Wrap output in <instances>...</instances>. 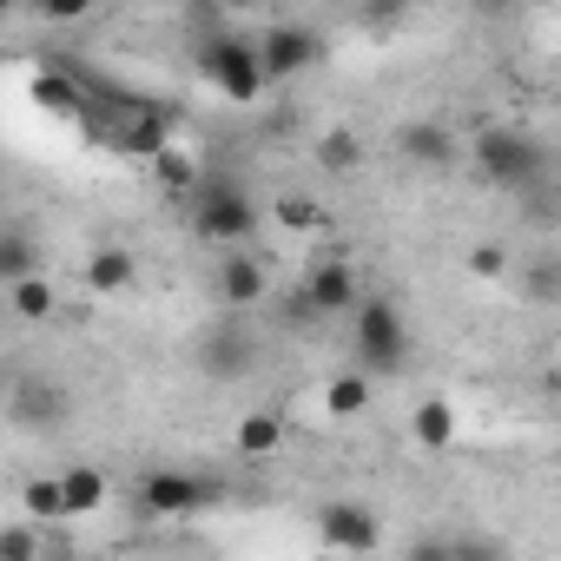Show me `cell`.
<instances>
[{
	"instance_id": "1",
	"label": "cell",
	"mask_w": 561,
	"mask_h": 561,
	"mask_svg": "<svg viewBox=\"0 0 561 561\" xmlns=\"http://www.w3.org/2000/svg\"><path fill=\"white\" fill-rule=\"evenodd\" d=\"M172 126H179V106L152 100V93H126V87H93V113H87V133L106 146V152H126V159H165L172 152Z\"/></svg>"
},
{
	"instance_id": "2",
	"label": "cell",
	"mask_w": 561,
	"mask_h": 561,
	"mask_svg": "<svg viewBox=\"0 0 561 561\" xmlns=\"http://www.w3.org/2000/svg\"><path fill=\"white\" fill-rule=\"evenodd\" d=\"M198 27H205V41H198V73L225 93V100H238V106H251L271 80H264V60H257V41L251 34H231L218 14H198Z\"/></svg>"
},
{
	"instance_id": "3",
	"label": "cell",
	"mask_w": 561,
	"mask_h": 561,
	"mask_svg": "<svg viewBox=\"0 0 561 561\" xmlns=\"http://www.w3.org/2000/svg\"><path fill=\"white\" fill-rule=\"evenodd\" d=\"M192 211H185V225H192V238H205V244H244L257 225H264V205L231 179V172H205V185L185 198Z\"/></svg>"
},
{
	"instance_id": "4",
	"label": "cell",
	"mask_w": 561,
	"mask_h": 561,
	"mask_svg": "<svg viewBox=\"0 0 561 561\" xmlns=\"http://www.w3.org/2000/svg\"><path fill=\"white\" fill-rule=\"evenodd\" d=\"M476 172L502 192H535L548 179V146L528 133V126H482L476 146H469Z\"/></svg>"
},
{
	"instance_id": "5",
	"label": "cell",
	"mask_w": 561,
	"mask_h": 561,
	"mask_svg": "<svg viewBox=\"0 0 561 561\" xmlns=\"http://www.w3.org/2000/svg\"><path fill=\"white\" fill-rule=\"evenodd\" d=\"M351 344H357L364 377H403L410 364V324L390 298H364V311L351 318Z\"/></svg>"
},
{
	"instance_id": "6",
	"label": "cell",
	"mask_w": 561,
	"mask_h": 561,
	"mask_svg": "<svg viewBox=\"0 0 561 561\" xmlns=\"http://www.w3.org/2000/svg\"><path fill=\"white\" fill-rule=\"evenodd\" d=\"M225 495L218 476H198V469H152L139 476V508L159 515V522H179V515H198Z\"/></svg>"
},
{
	"instance_id": "7",
	"label": "cell",
	"mask_w": 561,
	"mask_h": 561,
	"mask_svg": "<svg viewBox=\"0 0 561 561\" xmlns=\"http://www.w3.org/2000/svg\"><path fill=\"white\" fill-rule=\"evenodd\" d=\"M257 60H264V80L271 87H285V80H298V73H311L324 60V34L305 27V21H271L257 34Z\"/></svg>"
},
{
	"instance_id": "8",
	"label": "cell",
	"mask_w": 561,
	"mask_h": 561,
	"mask_svg": "<svg viewBox=\"0 0 561 561\" xmlns=\"http://www.w3.org/2000/svg\"><path fill=\"white\" fill-rule=\"evenodd\" d=\"M211 298L225 305V318L257 311V305L271 298V264L251 257V251H225V257L211 264Z\"/></svg>"
},
{
	"instance_id": "9",
	"label": "cell",
	"mask_w": 561,
	"mask_h": 561,
	"mask_svg": "<svg viewBox=\"0 0 561 561\" xmlns=\"http://www.w3.org/2000/svg\"><path fill=\"white\" fill-rule=\"evenodd\" d=\"M298 291L311 298L318 318H357L364 311V285H357V264L351 257H311Z\"/></svg>"
},
{
	"instance_id": "10",
	"label": "cell",
	"mask_w": 561,
	"mask_h": 561,
	"mask_svg": "<svg viewBox=\"0 0 561 561\" xmlns=\"http://www.w3.org/2000/svg\"><path fill=\"white\" fill-rule=\"evenodd\" d=\"M205 370L218 377V383H238V377H251L257 370V331L244 324V318H218L211 331H205Z\"/></svg>"
},
{
	"instance_id": "11",
	"label": "cell",
	"mask_w": 561,
	"mask_h": 561,
	"mask_svg": "<svg viewBox=\"0 0 561 561\" xmlns=\"http://www.w3.org/2000/svg\"><path fill=\"white\" fill-rule=\"evenodd\" d=\"M318 541L337 548V554H377L383 522H377V508H364V502H324V508H318Z\"/></svg>"
},
{
	"instance_id": "12",
	"label": "cell",
	"mask_w": 561,
	"mask_h": 561,
	"mask_svg": "<svg viewBox=\"0 0 561 561\" xmlns=\"http://www.w3.org/2000/svg\"><path fill=\"white\" fill-rule=\"evenodd\" d=\"M34 106H47V113L87 126V113H93V87H87L73 67H41V73H34Z\"/></svg>"
},
{
	"instance_id": "13",
	"label": "cell",
	"mask_w": 561,
	"mask_h": 561,
	"mask_svg": "<svg viewBox=\"0 0 561 561\" xmlns=\"http://www.w3.org/2000/svg\"><path fill=\"white\" fill-rule=\"evenodd\" d=\"M397 152H403L410 165H423V172H449V165H456V139H449V126H436V119H410V126L397 133Z\"/></svg>"
},
{
	"instance_id": "14",
	"label": "cell",
	"mask_w": 561,
	"mask_h": 561,
	"mask_svg": "<svg viewBox=\"0 0 561 561\" xmlns=\"http://www.w3.org/2000/svg\"><path fill=\"white\" fill-rule=\"evenodd\" d=\"M60 495H67V522L100 515V508H106V469H93V462L60 469Z\"/></svg>"
},
{
	"instance_id": "15",
	"label": "cell",
	"mask_w": 561,
	"mask_h": 561,
	"mask_svg": "<svg viewBox=\"0 0 561 561\" xmlns=\"http://www.w3.org/2000/svg\"><path fill=\"white\" fill-rule=\"evenodd\" d=\"M34 277H47L41 271V244L21 231V225H8V231H0V285H34Z\"/></svg>"
},
{
	"instance_id": "16",
	"label": "cell",
	"mask_w": 561,
	"mask_h": 561,
	"mask_svg": "<svg viewBox=\"0 0 561 561\" xmlns=\"http://www.w3.org/2000/svg\"><path fill=\"white\" fill-rule=\"evenodd\" d=\"M370 397H377V377H364V370H337V377L324 383V416H331V423H351V416L370 410Z\"/></svg>"
},
{
	"instance_id": "17",
	"label": "cell",
	"mask_w": 561,
	"mask_h": 561,
	"mask_svg": "<svg viewBox=\"0 0 561 561\" xmlns=\"http://www.w3.org/2000/svg\"><path fill=\"white\" fill-rule=\"evenodd\" d=\"M21 508H27V522H41V528H67L60 476H27V482H21Z\"/></svg>"
},
{
	"instance_id": "18",
	"label": "cell",
	"mask_w": 561,
	"mask_h": 561,
	"mask_svg": "<svg viewBox=\"0 0 561 561\" xmlns=\"http://www.w3.org/2000/svg\"><path fill=\"white\" fill-rule=\"evenodd\" d=\"M133 271H139V264H133L126 244H100V251L87 257V285H93V291H126Z\"/></svg>"
},
{
	"instance_id": "19",
	"label": "cell",
	"mask_w": 561,
	"mask_h": 561,
	"mask_svg": "<svg viewBox=\"0 0 561 561\" xmlns=\"http://www.w3.org/2000/svg\"><path fill=\"white\" fill-rule=\"evenodd\" d=\"M60 410H67V397H60L54 383H21V390H14V423H27V430L60 423Z\"/></svg>"
},
{
	"instance_id": "20",
	"label": "cell",
	"mask_w": 561,
	"mask_h": 561,
	"mask_svg": "<svg viewBox=\"0 0 561 561\" xmlns=\"http://www.w3.org/2000/svg\"><path fill=\"white\" fill-rule=\"evenodd\" d=\"M318 165H324V172H337V179H344V172H357V165H364V139H357L351 126L318 133Z\"/></svg>"
},
{
	"instance_id": "21",
	"label": "cell",
	"mask_w": 561,
	"mask_h": 561,
	"mask_svg": "<svg viewBox=\"0 0 561 561\" xmlns=\"http://www.w3.org/2000/svg\"><path fill=\"white\" fill-rule=\"evenodd\" d=\"M410 436H416L423 449H443V443H456V410H449L443 397L416 403V416H410Z\"/></svg>"
},
{
	"instance_id": "22",
	"label": "cell",
	"mask_w": 561,
	"mask_h": 561,
	"mask_svg": "<svg viewBox=\"0 0 561 561\" xmlns=\"http://www.w3.org/2000/svg\"><path fill=\"white\" fill-rule=\"evenodd\" d=\"M0 561H54V541L41 522H14L0 528Z\"/></svg>"
},
{
	"instance_id": "23",
	"label": "cell",
	"mask_w": 561,
	"mask_h": 561,
	"mask_svg": "<svg viewBox=\"0 0 561 561\" xmlns=\"http://www.w3.org/2000/svg\"><path fill=\"white\" fill-rule=\"evenodd\" d=\"M8 311H14L21 324H47V318L60 311V298H54V277H34V285H14V291H8Z\"/></svg>"
},
{
	"instance_id": "24",
	"label": "cell",
	"mask_w": 561,
	"mask_h": 561,
	"mask_svg": "<svg viewBox=\"0 0 561 561\" xmlns=\"http://www.w3.org/2000/svg\"><path fill=\"white\" fill-rule=\"evenodd\" d=\"M277 443H285V416H277V410H251V416L238 423V449H244V456H271Z\"/></svg>"
},
{
	"instance_id": "25",
	"label": "cell",
	"mask_w": 561,
	"mask_h": 561,
	"mask_svg": "<svg viewBox=\"0 0 561 561\" xmlns=\"http://www.w3.org/2000/svg\"><path fill=\"white\" fill-rule=\"evenodd\" d=\"M271 218L285 225V231H324V205H318V198H305V192L277 198V205H271Z\"/></svg>"
},
{
	"instance_id": "26",
	"label": "cell",
	"mask_w": 561,
	"mask_h": 561,
	"mask_svg": "<svg viewBox=\"0 0 561 561\" xmlns=\"http://www.w3.org/2000/svg\"><path fill=\"white\" fill-rule=\"evenodd\" d=\"M403 561H456V541H449V535H416Z\"/></svg>"
},
{
	"instance_id": "27",
	"label": "cell",
	"mask_w": 561,
	"mask_h": 561,
	"mask_svg": "<svg viewBox=\"0 0 561 561\" xmlns=\"http://www.w3.org/2000/svg\"><path fill=\"white\" fill-rule=\"evenodd\" d=\"M469 271H476V277H502V271H508V251H502V244H476V251H469Z\"/></svg>"
},
{
	"instance_id": "28",
	"label": "cell",
	"mask_w": 561,
	"mask_h": 561,
	"mask_svg": "<svg viewBox=\"0 0 561 561\" xmlns=\"http://www.w3.org/2000/svg\"><path fill=\"white\" fill-rule=\"evenodd\" d=\"M456 561H502L495 541H456Z\"/></svg>"
}]
</instances>
